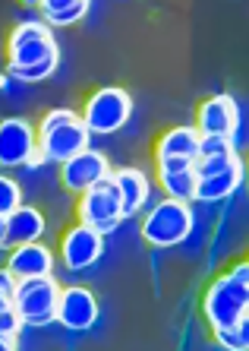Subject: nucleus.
I'll return each instance as SVG.
<instances>
[{"label":"nucleus","mask_w":249,"mask_h":351,"mask_svg":"<svg viewBox=\"0 0 249 351\" xmlns=\"http://www.w3.org/2000/svg\"><path fill=\"white\" fill-rule=\"evenodd\" d=\"M243 178H246V165H243L240 156L233 158V162H227L224 168H218V171L199 174L196 178L193 203H221V199H231L243 187Z\"/></svg>","instance_id":"obj_13"},{"label":"nucleus","mask_w":249,"mask_h":351,"mask_svg":"<svg viewBox=\"0 0 249 351\" xmlns=\"http://www.w3.org/2000/svg\"><path fill=\"white\" fill-rule=\"evenodd\" d=\"M155 178H158V187L164 196L193 203V196H196L193 162H161V165H155Z\"/></svg>","instance_id":"obj_18"},{"label":"nucleus","mask_w":249,"mask_h":351,"mask_svg":"<svg viewBox=\"0 0 249 351\" xmlns=\"http://www.w3.org/2000/svg\"><path fill=\"white\" fill-rule=\"evenodd\" d=\"M193 127L199 130V136L233 139L237 136V127H240V108H237V98L227 95V92H218V95H209L205 101H199Z\"/></svg>","instance_id":"obj_11"},{"label":"nucleus","mask_w":249,"mask_h":351,"mask_svg":"<svg viewBox=\"0 0 249 351\" xmlns=\"http://www.w3.org/2000/svg\"><path fill=\"white\" fill-rule=\"evenodd\" d=\"M114 187L120 193V206H123V219L129 215H139L152 199V178L136 168V165H123V168H114Z\"/></svg>","instance_id":"obj_15"},{"label":"nucleus","mask_w":249,"mask_h":351,"mask_svg":"<svg viewBox=\"0 0 249 351\" xmlns=\"http://www.w3.org/2000/svg\"><path fill=\"white\" fill-rule=\"evenodd\" d=\"M89 0H44V3H38V19L48 23L51 29H70L89 16Z\"/></svg>","instance_id":"obj_19"},{"label":"nucleus","mask_w":249,"mask_h":351,"mask_svg":"<svg viewBox=\"0 0 249 351\" xmlns=\"http://www.w3.org/2000/svg\"><path fill=\"white\" fill-rule=\"evenodd\" d=\"M76 221L101 231L105 237L111 234V231L120 228L123 206H120V193H117V187H114V178L101 180V184L89 187L86 193H79V203H76Z\"/></svg>","instance_id":"obj_7"},{"label":"nucleus","mask_w":249,"mask_h":351,"mask_svg":"<svg viewBox=\"0 0 249 351\" xmlns=\"http://www.w3.org/2000/svg\"><path fill=\"white\" fill-rule=\"evenodd\" d=\"M23 184L16 178H10L7 171H0V215L7 219L16 206H23Z\"/></svg>","instance_id":"obj_23"},{"label":"nucleus","mask_w":249,"mask_h":351,"mask_svg":"<svg viewBox=\"0 0 249 351\" xmlns=\"http://www.w3.org/2000/svg\"><path fill=\"white\" fill-rule=\"evenodd\" d=\"M16 282L19 278L7 269V266H0V332L3 335H19L23 332V319H19L16 307H13V291H16Z\"/></svg>","instance_id":"obj_21"},{"label":"nucleus","mask_w":249,"mask_h":351,"mask_svg":"<svg viewBox=\"0 0 249 351\" xmlns=\"http://www.w3.org/2000/svg\"><path fill=\"white\" fill-rule=\"evenodd\" d=\"M202 317L209 329H224L249 319V263L237 260L227 272L211 278L202 298Z\"/></svg>","instance_id":"obj_2"},{"label":"nucleus","mask_w":249,"mask_h":351,"mask_svg":"<svg viewBox=\"0 0 249 351\" xmlns=\"http://www.w3.org/2000/svg\"><path fill=\"white\" fill-rule=\"evenodd\" d=\"M101 256H105V234L89 228V225H82V221L64 228V234L57 241V260L70 272L92 269Z\"/></svg>","instance_id":"obj_8"},{"label":"nucleus","mask_w":249,"mask_h":351,"mask_svg":"<svg viewBox=\"0 0 249 351\" xmlns=\"http://www.w3.org/2000/svg\"><path fill=\"white\" fill-rule=\"evenodd\" d=\"M19 348V335H3L0 332V351H13Z\"/></svg>","instance_id":"obj_24"},{"label":"nucleus","mask_w":249,"mask_h":351,"mask_svg":"<svg viewBox=\"0 0 249 351\" xmlns=\"http://www.w3.org/2000/svg\"><path fill=\"white\" fill-rule=\"evenodd\" d=\"M60 282L54 276H35L19 278L13 291V307H16L23 326L44 329L57 323V301H60Z\"/></svg>","instance_id":"obj_6"},{"label":"nucleus","mask_w":249,"mask_h":351,"mask_svg":"<svg viewBox=\"0 0 249 351\" xmlns=\"http://www.w3.org/2000/svg\"><path fill=\"white\" fill-rule=\"evenodd\" d=\"M48 234V215L41 213L38 206H16L7 215V247H19V244H32Z\"/></svg>","instance_id":"obj_17"},{"label":"nucleus","mask_w":249,"mask_h":351,"mask_svg":"<svg viewBox=\"0 0 249 351\" xmlns=\"http://www.w3.org/2000/svg\"><path fill=\"white\" fill-rule=\"evenodd\" d=\"M101 317V304L98 294L86 285L60 288V301H57V323L70 332H89Z\"/></svg>","instance_id":"obj_12"},{"label":"nucleus","mask_w":249,"mask_h":351,"mask_svg":"<svg viewBox=\"0 0 249 351\" xmlns=\"http://www.w3.org/2000/svg\"><path fill=\"white\" fill-rule=\"evenodd\" d=\"M133 114V95L120 86H98L95 92L82 98L79 117L98 136H111V133L123 130Z\"/></svg>","instance_id":"obj_5"},{"label":"nucleus","mask_w":249,"mask_h":351,"mask_svg":"<svg viewBox=\"0 0 249 351\" xmlns=\"http://www.w3.org/2000/svg\"><path fill=\"white\" fill-rule=\"evenodd\" d=\"M199 130L193 123L189 127H168L155 139V165L161 162H196L199 152Z\"/></svg>","instance_id":"obj_16"},{"label":"nucleus","mask_w":249,"mask_h":351,"mask_svg":"<svg viewBox=\"0 0 249 351\" xmlns=\"http://www.w3.org/2000/svg\"><path fill=\"white\" fill-rule=\"evenodd\" d=\"M0 250H10L7 247V219L0 215Z\"/></svg>","instance_id":"obj_25"},{"label":"nucleus","mask_w":249,"mask_h":351,"mask_svg":"<svg viewBox=\"0 0 249 351\" xmlns=\"http://www.w3.org/2000/svg\"><path fill=\"white\" fill-rule=\"evenodd\" d=\"M16 278H35V276H54L57 254L54 247L44 241H32V244H19L7 250V263H3Z\"/></svg>","instance_id":"obj_14"},{"label":"nucleus","mask_w":249,"mask_h":351,"mask_svg":"<svg viewBox=\"0 0 249 351\" xmlns=\"http://www.w3.org/2000/svg\"><path fill=\"white\" fill-rule=\"evenodd\" d=\"M60 45L54 29L41 19H19L7 35V76L19 82H41L57 73Z\"/></svg>","instance_id":"obj_1"},{"label":"nucleus","mask_w":249,"mask_h":351,"mask_svg":"<svg viewBox=\"0 0 249 351\" xmlns=\"http://www.w3.org/2000/svg\"><path fill=\"white\" fill-rule=\"evenodd\" d=\"M114 171L111 158L101 152V149L89 146L86 152H79V156H73L70 162L57 165V178H60V184H64V190H70V193H86L89 187H95V184H101V180H107Z\"/></svg>","instance_id":"obj_10"},{"label":"nucleus","mask_w":249,"mask_h":351,"mask_svg":"<svg viewBox=\"0 0 249 351\" xmlns=\"http://www.w3.org/2000/svg\"><path fill=\"white\" fill-rule=\"evenodd\" d=\"M211 339H215L218 348L246 351L249 348V319H240V323L224 326V329H211Z\"/></svg>","instance_id":"obj_22"},{"label":"nucleus","mask_w":249,"mask_h":351,"mask_svg":"<svg viewBox=\"0 0 249 351\" xmlns=\"http://www.w3.org/2000/svg\"><path fill=\"white\" fill-rule=\"evenodd\" d=\"M193 228H196L193 206L183 203V199H170V196L158 199V203L142 215V225H139L145 244L158 247V250L183 244L186 237L193 234Z\"/></svg>","instance_id":"obj_4"},{"label":"nucleus","mask_w":249,"mask_h":351,"mask_svg":"<svg viewBox=\"0 0 249 351\" xmlns=\"http://www.w3.org/2000/svg\"><path fill=\"white\" fill-rule=\"evenodd\" d=\"M35 152H38L35 121H29V117H3L0 121V168L3 171L25 168Z\"/></svg>","instance_id":"obj_9"},{"label":"nucleus","mask_w":249,"mask_h":351,"mask_svg":"<svg viewBox=\"0 0 249 351\" xmlns=\"http://www.w3.org/2000/svg\"><path fill=\"white\" fill-rule=\"evenodd\" d=\"M38 130V152L48 165H64L92 146V130L82 123L79 111L73 108H51L35 121Z\"/></svg>","instance_id":"obj_3"},{"label":"nucleus","mask_w":249,"mask_h":351,"mask_svg":"<svg viewBox=\"0 0 249 351\" xmlns=\"http://www.w3.org/2000/svg\"><path fill=\"white\" fill-rule=\"evenodd\" d=\"M240 156L237 146H233V139H221V136H202L199 139V152H196V178L199 174H209V171H218V168H224L227 162Z\"/></svg>","instance_id":"obj_20"}]
</instances>
